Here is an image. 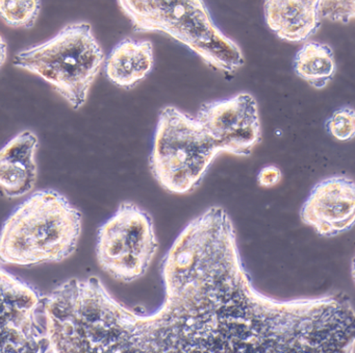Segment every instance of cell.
<instances>
[{"mask_svg": "<svg viewBox=\"0 0 355 353\" xmlns=\"http://www.w3.org/2000/svg\"><path fill=\"white\" fill-rule=\"evenodd\" d=\"M282 180V171L276 166L269 165L261 168L257 174V184L261 188H272Z\"/></svg>", "mask_w": 355, "mask_h": 353, "instance_id": "17", "label": "cell"}, {"mask_svg": "<svg viewBox=\"0 0 355 353\" xmlns=\"http://www.w3.org/2000/svg\"><path fill=\"white\" fill-rule=\"evenodd\" d=\"M153 66V43L148 40L126 38L120 41L105 58L103 69L112 84L130 90L150 74Z\"/></svg>", "mask_w": 355, "mask_h": 353, "instance_id": "12", "label": "cell"}, {"mask_svg": "<svg viewBox=\"0 0 355 353\" xmlns=\"http://www.w3.org/2000/svg\"><path fill=\"white\" fill-rule=\"evenodd\" d=\"M322 17L334 24H348L355 17L354 0H320Z\"/></svg>", "mask_w": 355, "mask_h": 353, "instance_id": "16", "label": "cell"}, {"mask_svg": "<svg viewBox=\"0 0 355 353\" xmlns=\"http://www.w3.org/2000/svg\"><path fill=\"white\" fill-rule=\"evenodd\" d=\"M327 132L342 142L352 140L355 135V113L352 107H340L326 121Z\"/></svg>", "mask_w": 355, "mask_h": 353, "instance_id": "15", "label": "cell"}, {"mask_svg": "<svg viewBox=\"0 0 355 353\" xmlns=\"http://www.w3.org/2000/svg\"><path fill=\"white\" fill-rule=\"evenodd\" d=\"M303 223L326 238L352 228L355 220V186L348 176L334 175L318 182L300 211Z\"/></svg>", "mask_w": 355, "mask_h": 353, "instance_id": "9", "label": "cell"}, {"mask_svg": "<svg viewBox=\"0 0 355 353\" xmlns=\"http://www.w3.org/2000/svg\"><path fill=\"white\" fill-rule=\"evenodd\" d=\"M117 3L137 33L166 35L219 71L234 74L244 66L242 49L218 28L205 0H117Z\"/></svg>", "mask_w": 355, "mask_h": 353, "instance_id": "3", "label": "cell"}, {"mask_svg": "<svg viewBox=\"0 0 355 353\" xmlns=\"http://www.w3.org/2000/svg\"><path fill=\"white\" fill-rule=\"evenodd\" d=\"M159 248L153 218L132 203H122L97 232L99 266L118 282L145 275Z\"/></svg>", "mask_w": 355, "mask_h": 353, "instance_id": "6", "label": "cell"}, {"mask_svg": "<svg viewBox=\"0 0 355 353\" xmlns=\"http://www.w3.org/2000/svg\"><path fill=\"white\" fill-rule=\"evenodd\" d=\"M294 70L295 74L311 88L322 90L336 76L334 51L324 43H305L295 57Z\"/></svg>", "mask_w": 355, "mask_h": 353, "instance_id": "13", "label": "cell"}, {"mask_svg": "<svg viewBox=\"0 0 355 353\" xmlns=\"http://www.w3.org/2000/svg\"><path fill=\"white\" fill-rule=\"evenodd\" d=\"M196 119L221 153L249 157L261 141L259 105L250 93L203 103Z\"/></svg>", "mask_w": 355, "mask_h": 353, "instance_id": "8", "label": "cell"}, {"mask_svg": "<svg viewBox=\"0 0 355 353\" xmlns=\"http://www.w3.org/2000/svg\"><path fill=\"white\" fill-rule=\"evenodd\" d=\"M43 297L0 267V353L46 352Z\"/></svg>", "mask_w": 355, "mask_h": 353, "instance_id": "7", "label": "cell"}, {"mask_svg": "<svg viewBox=\"0 0 355 353\" xmlns=\"http://www.w3.org/2000/svg\"><path fill=\"white\" fill-rule=\"evenodd\" d=\"M40 13L41 0H0V20L12 28H32Z\"/></svg>", "mask_w": 355, "mask_h": 353, "instance_id": "14", "label": "cell"}, {"mask_svg": "<svg viewBox=\"0 0 355 353\" xmlns=\"http://www.w3.org/2000/svg\"><path fill=\"white\" fill-rule=\"evenodd\" d=\"M9 55V49H8L7 41L0 35V69L3 67Z\"/></svg>", "mask_w": 355, "mask_h": 353, "instance_id": "18", "label": "cell"}, {"mask_svg": "<svg viewBox=\"0 0 355 353\" xmlns=\"http://www.w3.org/2000/svg\"><path fill=\"white\" fill-rule=\"evenodd\" d=\"M105 55L88 22L64 26L53 38L16 53L13 65L39 76L72 109L86 105Z\"/></svg>", "mask_w": 355, "mask_h": 353, "instance_id": "4", "label": "cell"}, {"mask_svg": "<svg viewBox=\"0 0 355 353\" xmlns=\"http://www.w3.org/2000/svg\"><path fill=\"white\" fill-rule=\"evenodd\" d=\"M39 139L32 130H22L0 149V189L8 198L32 192L38 176L36 153Z\"/></svg>", "mask_w": 355, "mask_h": 353, "instance_id": "10", "label": "cell"}, {"mask_svg": "<svg viewBox=\"0 0 355 353\" xmlns=\"http://www.w3.org/2000/svg\"><path fill=\"white\" fill-rule=\"evenodd\" d=\"M219 153L196 117L173 105L161 110L149 166L164 190L174 194L195 190Z\"/></svg>", "mask_w": 355, "mask_h": 353, "instance_id": "5", "label": "cell"}, {"mask_svg": "<svg viewBox=\"0 0 355 353\" xmlns=\"http://www.w3.org/2000/svg\"><path fill=\"white\" fill-rule=\"evenodd\" d=\"M161 272L163 304L150 315L126 309L119 353H330L354 343L347 295L277 300L255 290L221 207L182 230Z\"/></svg>", "mask_w": 355, "mask_h": 353, "instance_id": "1", "label": "cell"}, {"mask_svg": "<svg viewBox=\"0 0 355 353\" xmlns=\"http://www.w3.org/2000/svg\"><path fill=\"white\" fill-rule=\"evenodd\" d=\"M80 212L58 191L33 193L8 217L0 230V263L31 266L61 263L78 248Z\"/></svg>", "mask_w": 355, "mask_h": 353, "instance_id": "2", "label": "cell"}, {"mask_svg": "<svg viewBox=\"0 0 355 353\" xmlns=\"http://www.w3.org/2000/svg\"><path fill=\"white\" fill-rule=\"evenodd\" d=\"M263 11L268 28L286 42H304L321 26L320 0H265Z\"/></svg>", "mask_w": 355, "mask_h": 353, "instance_id": "11", "label": "cell"}]
</instances>
